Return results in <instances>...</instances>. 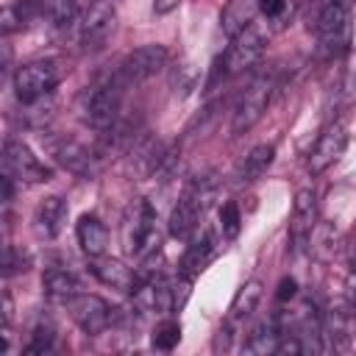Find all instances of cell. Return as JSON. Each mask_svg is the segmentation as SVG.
Instances as JSON below:
<instances>
[{"mask_svg":"<svg viewBox=\"0 0 356 356\" xmlns=\"http://www.w3.org/2000/svg\"><path fill=\"white\" fill-rule=\"evenodd\" d=\"M189 286H192V281L184 278V275H178V284H170V289H172V312L184 309V303L189 298Z\"/></svg>","mask_w":356,"mask_h":356,"instance_id":"33","label":"cell"},{"mask_svg":"<svg viewBox=\"0 0 356 356\" xmlns=\"http://www.w3.org/2000/svg\"><path fill=\"white\" fill-rule=\"evenodd\" d=\"M28 267H31V256H28L22 248H17V245H11V242H6V245L0 248V278L19 275V273H25Z\"/></svg>","mask_w":356,"mask_h":356,"instance_id":"28","label":"cell"},{"mask_svg":"<svg viewBox=\"0 0 356 356\" xmlns=\"http://www.w3.org/2000/svg\"><path fill=\"white\" fill-rule=\"evenodd\" d=\"M261 295H264V286H261V281H256V278H250V281H245L239 289H236V295H234V300H231V323H236V320H245V317H250L253 312H256V306H259V300H261Z\"/></svg>","mask_w":356,"mask_h":356,"instance_id":"24","label":"cell"},{"mask_svg":"<svg viewBox=\"0 0 356 356\" xmlns=\"http://www.w3.org/2000/svg\"><path fill=\"white\" fill-rule=\"evenodd\" d=\"M89 270H92V275H95L100 284H106V286H111V289H120V292H131V289L139 284V275H136L131 267H125L122 261H117V259L95 256V261L89 264Z\"/></svg>","mask_w":356,"mask_h":356,"instance_id":"18","label":"cell"},{"mask_svg":"<svg viewBox=\"0 0 356 356\" xmlns=\"http://www.w3.org/2000/svg\"><path fill=\"white\" fill-rule=\"evenodd\" d=\"M259 14V6L256 0H228V6L222 8L220 14V25H222V33L231 39L236 36L239 31H245Z\"/></svg>","mask_w":356,"mask_h":356,"instance_id":"20","label":"cell"},{"mask_svg":"<svg viewBox=\"0 0 356 356\" xmlns=\"http://www.w3.org/2000/svg\"><path fill=\"white\" fill-rule=\"evenodd\" d=\"M178 3H181V0H156L153 8H156V14H167V11L178 8Z\"/></svg>","mask_w":356,"mask_h":356,"instance_id":"39","label":"cell"},{"mask_svg":"<svg viewBox=\"0 0 356 356\" xmlns=\"http://www.w3.org/2000/svg\"><path fill=\"white\" fill-rule=\"evenodd\" d=\"M122 250L131 259L150 264L161 250V234L156 225V209L147 200H134L122 214Z\"/></svg>","mask_w":356,"mask_h":356,"instance_id":"1","label":"cell"},{"mask_svg":"<svg viewBox=\"0 0 356 356\" xmlns=\"http://www.w3.org/2000/svg\"><path fill=\"white\" fill-rule=\"evenodd\" d=\"M217 195H220V178H217L214 172H209V175H203V178H195V181L186 186V192H184V197H189L200 214H206V211L211 209V203L217 200Z\"/></svg>","mask_w":356,"mask_h":356,"instance_id":"26","label":"cell"},{"mask_svg":"<svg viewBox=\"0 0 356 356\" xmlns=\"http://www.w3.org/2000/svg\"><path fill=\"white\" fill-rule=\"evenodd\" d=\"M278 337H281V328H278V320L270 317L264 323H259L250 337L245 339V350L248 353H259V356H267V353H275V345H278Z\"/></svg>","mask_w":356,"mask_h":356,"instance_id":"25","label":"cell"},{"mask_svg":"<svg viewBox=\"0 0 356 356\" xmlns=\"http://www.w3.org/2000/svg\"><path fill=\"white\" fill-rule=\"evenodd\" d=\"M0 170H6L11 178L25 181V184H42V181H50V175H53L50 167L19 139H8L3 145Z\"/></svg>","mask_w":356,"mask_h":356,"instance_id":"6","label":"cell"},{"mask_svg":"<svg viewBox=\"0 0 356 356\" xmlns=\"http://www.w3.org/2000/svg\"><path fill=\"white\" fill-rule=\"evenodd\" d=\"M345 145H348V131H345V125L331 122V125L317 136V142H314V147H312V153H309L306 170H309L312 175L325 172V170L345 153Z\"/></svg>","mask_w":356,"mask_h":356,"instance_id":"13","label":"cell"},{"mask_svg":"<svg viewBox=\"0 0 356 356\" xmlns=\"http://www.w3.org/2000/svg\"><path fill=\"white\" fill-rule=\"evenodd\" d=\"M214 253H217V239H214L211 231H203L200 236H195V239L186 245V250H184V256H181V261H178V275L195 281V278L209 267V261L214 259Z\"/></svg>","mask_w":356,"mask_h":356,"instance_id":"15","label":"cell"},{"mask_svg":"<svg viewBox=\"0 0 356 356\" xmlns=\"http://www.w3.org/2000/svg\"><path fill=\"white\" fill-rule=\"evenodd\" d=\"M11 195H14V178L6 170H0V206H6Z\"/></svg>","mask_w":356,"mask_h":356,"instance_id":"35","label":"cell"},{"mask_svg":"<svg viewBox=\"0 0 356 356\" xmlns=\"http://www.w3.org/2000/svg\"><path fill=\"white\" fill-rule=\"evenodd\" d=\"M273 159H275V145H256V147L245 156V161L239 164L236 178H239L242 184H250V181L261 178V175L270 170Z\"/></svg>","mask_w":356,"mask_h":356,"instance_id":"22","label":"cell"},{"mask_svg":"<svg viewBox=\"0 0 356 356\" xmlns=\"http://www.w3.org/2000/svg\"><path fill=\"white\" fill-rule=\"evenodd\" d=\"M256 6L264 17H281L286 8V0H256Z\"/></svg>","mask_w":356,"mask_h":356,"instance_id":"34","label":"cell"},{"mask_svg":"<svg viewBox=\"0 0 356 356\" xmlns=\"http://www.w3.org/2000/svg\"><path fill=\"white\" fill-rule=\"evenodd\" d=\"M131 300L134 309L139 314H156L164 317L172 312V289L167 281H161L159 275H145L139 278V284L131 289Z\"/></svg>","mask_w":356,"mask_h":356,"instance_id":"12","label":"cell"},{"mask_svg":"<svg viewBox=\"0 0 356 356\" xmlns=\"http://www.w3.org/2000/svg\"><path fill=\"white\" fill-rule=\"evenodd\" d=\"M6 348H8V339H6V337H3V334H0V353H3V350H6Z\"/></svg>","mask_w":356,"mask_h":356,"instance_id":"41","label":"cell"},{"mask_svg":"<svg viewBox=\"0 0 356 356\" xmlns=\"http://www.w3.org/2000/svg\"><path fill=\"white\" fill-rule=\"evenodd\" d=\"M320 339L325 350L348 353L353 348V303L337 298L320 317Z\"/></svg>","mask_w":356,"mask_h":356,"instance_id":"7","label":"cell"},{"mask_svg":"<svg viewBox=\"0 0 356 356\" xmlns=\"http://www.w3.org/2000/svg\"><path fill=\"white\" fill-rule=\"evenodd\" d=\"M42 289H44L47 298L67 300V298H72V295L81 292V281H78L70 270L50 267V270H44V275H42Z\"/></svg>","mask_w":356,"mask_h":356,"instance_id":"23","label":"cell"},{"mask_svg":"<svg viewBox=\"0 0 356 356\" xmlns=\"http://www.w3.org/2000/svg\"><path fill=\"white\" fill-rule=\"evenodd\" d=\"M56 159L70 172H75L81 178L95 175L100 170V164H103V159H100V153L95 147H86V145H78V142H61V145H56Z\"/></svg>","mask_w":356,"mask_h":356,"instance_id":"17","label":"cell"},{"mask_svg":"<svg viewBox=\"0 0 356 356\" xmlns=\"http://www.w3.org/2000/svg\"><path fill=\"white\" fill-rule=\"evenodd\" d=\"M264 44H267V36L261 28H256L253 22L239 31L236 36H231V47L222 58V67L228 75H236V72H245L250 70L261 56H264Z\"/></svg>","mask_w":356,"mask_h":356,"instance_id":"8","label":"cell"},{"mask_svg":"<svg viewBox=\"0 0 356 356\" xmlns=\"http://www.w3.org/2000/svg\"><path fill=\"white\" fill-rule=\"evenodd\" d=\"M314 222H317V195L312 189H300L295 195L292 222H289V236H292V245L298 250L309 245L312 231H314Z\"/></svg>","mask_w":356,"mask_h":356,"instance_id":"14","label":"cell"},{"mask_svg":"<svg viewBox=\"0 0 356 356\" xmlns=\"http://www.w3.org/2000/svg\"><path fill=\"white\" fill-rule=\"evenodd\" d=\"M317 36L325 50L348 47V33H350V17H348V3L345 0H328L317 17Z\"/></svg>","mask_w":356,"mask_h":356,"instance_id":"11","label":"cell"},{"mask_svg":"<svg viewBox=\"0 0 356 356\" xmlns=\"http://www.w3.org/2000/svg\"><path fill=\"white\" fill-rule=\"evenodd\" d=\"M200 217H203V214L195 209V203H192L189 197H181V200L172 206V211H170V222H167L170 236H175V239H189V236L197 231Z\"/></svg>","mask_w":356,"mask_h":356,"instance_id":"21","label":"cell"},{"mask_svg":"<svg viewBox=\"0 0 356 356\" xmlns=\"http://www.w3.org/2000/svg\"><path fill=\"white\" fill-rule=\"evenodd\" d=\"M3 75H6V67H3V70H0V83H3Z\"/></svg>","mask_w":356,"mask_h":356,"instance_id":"42","label":"cell"},{"mask_svg":"<svg viewBox=\"0 0 356 356\" xmlns=\"http://www.w3.org/2000/svg\"><path fill=\"white\" fill-rule=\"evenodd\" d=\"M11 298L6 295V292H0V325H6V323H11Z\"/></svg>","mask_w":356,"mask_h":356,"instance_id":"37","label":"cell"},{"mask_svg":"<svg viewBox=\"0 0 356 356\" xmlns=\"http://www.w3.org/2000/svg\"><path fill=\"white\" fill-rule=\"evenodd\" d=\"M164 64H167V47L164 44H142L122 58V64L114 72V81L122 89H131V86L153 78Z\"/></svg>","mask_w":356,"mask_h":356,"instance_id":"4","label":"cell"},{"mask_svg":"<svg viewBox=\"0 0 356 356\" xmlns=\"http://www.w3.org/2000/svg\"><path fill=\"white\" fill-rule=\"evenodd\" d=\"M53 337H56V328L50 325V323H39L36 328H33V337H31V342H28V353H44V350H50L53 348Z\"/></svg>","mask_w":356,"mask_h":356,"instance_id":"32","label":"cell"},{"mask_svg":"<svg viewBox=\"0 0 356 356\" xmlns=\"http://www.w3.org/2000/svg\"><path fill=\"white\" fill-rule=\"evenodd\" d=\"M122 95L125 89L114 81V75L106 81V83H97L92 89H86L81 95V103H78V111H81V120L97 131H106L108 125H114L120 120V111H122Z\"/></svg>","mask_w":356,"mask_h":356,"instance_id":"2","label":"cell"},{"mask_svg":"<svg viewBox=\"0 0 356 356\" xmlns=\"http://www.w3.org/2000/svg\"><path fill=\"white\" fill-rule=\"evenodd\" d=\"M28 3H11V6H0V39H8L11 33L22 31L28 22Z\"/></svg>","mask_w":356,"mask_h":356,"instance_id":"29","label":"cell"},{"mask_svg":"<svg viewBox=\"0 0 356 356\" xmlns=\"http://www.w3.org/2000/svg\"><path fill=\"white\" fill-rule=\"evenodd\" d=\"M42 11L53 28H70L78 19V0H44Z\"/></svg>","mask_w":356,"mask_h":356,"instance_id":"27","label":"cell"},{"mask_svg":"<svg viewBox=\"0 0 356 356\" xmlns=\"http://www.w3.org/2000/svg\"><path fill=\"white\" fill-rule=\"evenodd\" d=\"M275 295H278V300H292V298L298 295V284H295V278H281Z\"/></svg>","mask_w":356,"mask_h":356,"instance_id":"36","label":"cell"},{"mask_svg":"<svg viewBox=\"0 0 356 356\" xmlns=\"http://www.w3.org/2000/svg\"><path fill=\"white\" fill-rule=\"evenodd\" d=\"M228 342H231V328H228V325H222V328L217 331V342H214V348H217V350H220V348L225 350V348H228Z\"/></svg>","mask_w":356,"mask_h":356,"instance_id":"38","label":"cell"},{"mask_svg":"<svg viewBox=\"0 0 356 356\" xmlns=\"http://www.w3.org/2000/svg\"><path fill=\"white\" fill-rule=\"evenodd\" d=\"M150 342H153L156 350H172V348L181 342V325H178L175 320L159 323L156 331H153V337H150Z\"/></svg>","mask_w":356,"mask_h":356,"instance_id":"30","label":"cell"},{"mask_svg":"<svg viewBox=\"0 0 356 356\" xmlns=\"http://www.w3.org/2000/svg\"><path fill=\"white\" fill-rule=\"evenodd\" d=\"M67 309H70V317L78 323V328L89 337H100L111 325V306L97 295L78 292L67 298Z\"/></svg>","mask_w":356,"mask_h":356,"instance_id":"9","label":"cell"},{"mask_svg":"<svg viewBox=\"0 0 356 356\" xmlns=\"http://www.w3.org/2000/svg\"><path fill=\"white\" fill-rule=\"evenodd\" d=\"M114 19H117L114 3H111V0H95V3L89 6V11L81 17V22H78L81 47H83V50H97V47L111 36Z\"/></svg>","mask_w":356,"mask_h":356,"instance_id":"10","label":"cell"},{"mask_svg":"<svg viewBox=\"0 0 356 356\" xmlns=\"http://www.w3.org/2000/svg\"><path fill=\"white\" fill-rule=\"evenodd\" d=\"M67 200L58 195L44 197L33 211V234L39 239H56L67 222Z\"/></svg>","mask_w":356,"mask_h":356,"instance_id":"16","label":"cell"},{"mask_svg":"<svg viewBox=\"0 0 356 356\" xmlns=\"http://www.w3.org/2000/svg\"><path fill=\"white\" fill-rule=\"evenodd\" d=\"M58 83V67L53 58H36L17 70L14 75V92L22 103H36L44 95H50Z\"/></svg>","mask_w":356,"mask_h":356,"instance_id":"5","label":"cell"},{"mask_svg":"<svg viewBox=\"0 0 356 356\" xmlns=\"http://www.w3.org/2000/svg\"><path fill=\"white\" fill-rule=\"evenodd\" d=\"M273 89H275V75L273 72H261L250 81V86L242 92V97L234 108V120H231L234 134L250 131L264 117V111L270 106V97H273Z\"/></svg>","mask_w":356,"mask_h":356,"instance_id":"3","label":"cell"},{"mask_svg":"<svg viewBox=\"0 0 356 356\" xmlns=\"http://www.w3.org/2000/svg\"><path fill=\"white\" fill-rule=\"evenodd\" d=\"M239 228H242L239 203H236V200H228V203L220 209V231H222L225 239H236V236H239Z\"/></svg>","mask_w":356,"mask_h":356,"instance_id":"31","label":"cell"},{"mask_svg":"<svg viewBox=\"0 0 356 356\" xmlns=\"http://www.w3.org/2000/svg\"><path fill=\"white\" fill-rule=\"evenodd\" d=\"M11 56H14V50H11V44H6V39H0V70L11 61Z\"/></svg>","mask_w":356,"mask_h":356,"instance_id":"40","label":"cell"},{"mask_svg":"<svg viewBox=\"0 0 356 356\" xmlns=\"http://www.w3.org/2000/svg\"><path fill=\"white\" fill-rule=\"evenodd\" d=\"M75 236H78V245L86 256H103L106 248H108V228L103 225V220L97 214H83L75 225Z\"/></svg>","mask_w":356,"mask_h":356,"instance_id":"19","label":"cell"}]
</instances>
